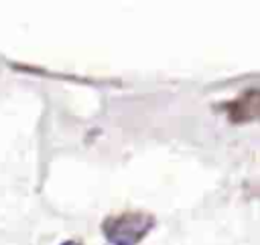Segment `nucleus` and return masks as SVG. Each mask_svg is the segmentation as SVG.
Listing matches in <instances>:
<instances>
[{
	"mask_svg": "<svg viewBox=\"0 0 260 245\" xmlns=\"http://www.w3.org/2000/svg\"><path fill=\"white\" fill-rule=\"evenodd\" d=\"M63 245H77V243H75V241H65Z\"/></svg>",
	"mask_w": 260,
	"mask_h": 245,
	"instance_id": "obj_2",
	"label": "nucleus"
},
{
	"mask_svg": "<svg viewBox=\"0 0 260 245\" xmlns=\"http://www.w3.org/2000/svg\"><path fill=\"white\" fill-rule=\"evenodd\" d=\"M152 227V219L148 215H124L106 221L104 233L112 245H136Z\"/></svg>",
	"mask_w": 260,
	"mask_h": 245,
	"instance_id": "obj_1",
	"label": "nucleus"
}]
</instances>
